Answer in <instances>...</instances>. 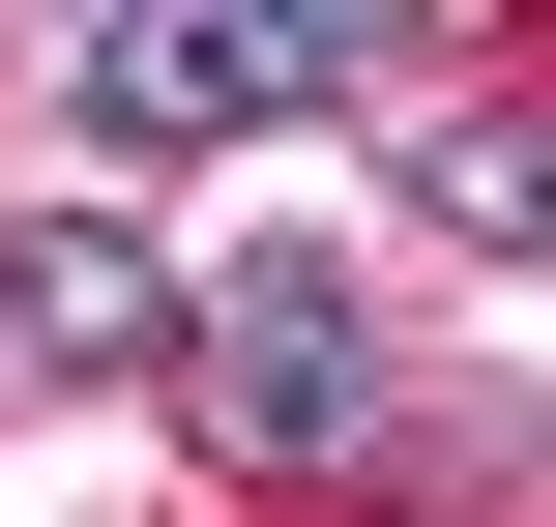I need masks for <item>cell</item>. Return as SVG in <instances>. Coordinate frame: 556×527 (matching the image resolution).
<instances>
[{"instance_id": "1", "label": "cell", "mask_w": 556, "mask_h": 527, "mask_svg": "<svg viewBox=\"0 0 556 527\" xmlns=\"http://www.w3.org/2000/svg\"><path fill=\"white\" fill-rule=\"evenodd\" d=\"M176 411L235 440V469H352L381 440V323H352V264H235V293H176Z\"/></svg>"}, {"instance_id": "2", "label": "cell", "mask_w": 556, "mask_h": 527, "mask_svg": "<svg viewBox=\"0 0 556 527\" xmlns=\"http://www.w3.org/2000/svg\"><path fill=\"white\" fill-rule=\"evenodd\" d=\"M323 88H381V29H323V0H176V29H59V117H88V147H235V117H323Z\"/></svg>"}, {"instance_id": "3", "label": "cell", "mask_w": 556, "mask_h": 527, "mask_svg": "<svg viewBox=\"0 0 556 527\" xmlns=\"http://www.w3.org/2000/svg\"><path fill=\"white\" fill-rule=\"evenodd\" d=\"M117 352H176V264L117 205H29L0 235V381H117Z\"/></svg>"}, {"instance_id": "4", "label": "cell", "mask_w": 556, "mask_h": 527, "mask_svg": "<svg viewBox=\"0 0 556 527\" xmlns=\"http://www.w3.org/2000/svg\"><path fill=\"white\" fill-rule=\"evenodd\" d=\"M410 205H440L469 264H528V117H469V147H410Z\"/></svg>"}]
</instances>
